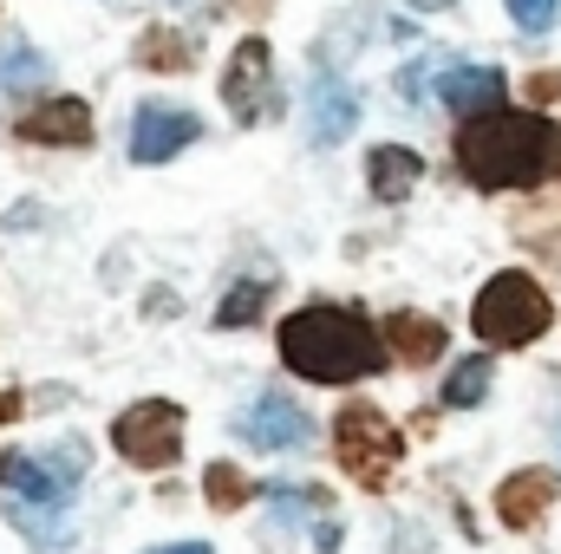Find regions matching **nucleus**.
Listing matches in <instances>:
<instances>
[{
	"mask_svg": "<svg viewBox=\"0 0 561 554\" xmlns=\"http://www.w3.org/2000/svg\"><path fill=\"white\" fill-rule=\"evenodd\" d=\"M196 138H203V125H196L190 112H176V105H144L138 118H131V163H170L176 150H190Z\"/></svg>",
	"mask_w": 561,
	"mask_h": 554,
	"instance_id": "obj_9",
	"label": "nucleus"
},
{
	"mask_svg": "<svg viewBox=\"0 0 561 554\" xmlns=\"http://www.w3.org/2000/svg\"><path fill=\"white\" fill-rule=\"evenodd\" d=\"M437 99L457 112V118H477V112H496L503 105V72L496 66H450Z\"/></svg>",
	"mask_w": 561,
	"mask_h": 554,
	"instance_id": "obj_13",
	"label": "nucleus"
},
{
	"mask_svg": "<svg viewBox=\"0 0 561 554\" xmlns=\"http://www.w3.org/2000/svg\"><path fill=\"white\" fill-rule=\"evenodd\" d=\"M203 496H209L216 509H242V503L255 496V483H249L236 463H209V470H203Z\"/></svg>",
	"mask_w": 561,
	"mask_h": 554,
	"instance_id": "obj_18",
	"label": "nucleus"
},
{
	"mask_svg": "<svg viewBox=\"0 0 561 554\" xmlns=\"http://www.w3.org/2000/svg\"><path fill=\"white\" fill-rule=\"evenodd\" d=\"M333 450H340V470L359 483V489H386L399 457H405V430L379 405H346L333 424Z\"/></svg>",
	"mask_w": 561,
	"mask_h": 554,
	"instance_id": "obj_4",
	"label": "nucleus"
},
{
	"mask_svg": "<svg viewBox=\"0 0 561 554\" xmlns=\"http://www.w3.org/2000/svg\"><path fill=\"white\" fill-rule=\"evenodd\" d=\"M386 359H392V353H386V333H379L366 313H353V307L320 300V307H300V313L280 320V366H287L294 379L353 385V379L386 372Z\"/></svg>",
	"mask_w": 561,
	"mask_h": 554,
	"instance_id": "obj_2",
	"label": "nucleus"
},
{
	"mask_svg": "<svg viewBox=\"0 0 561 554\" xmlns=\"http://www.w3.org/2000/svg\"><path fill=\"white\" fill-rule=\"evenodd\" d=\"M150 554H216L209 542H170V549H150Z\"/></svg>",
	"mask_w": 561,
	"mask_h": 554,
	"instance_id": "obj_22",
	"label": "nucleus"
},
{
	"mask_svg": "<svg viewBox=\"0 0 561 554\" xmlns=\"http://www.w3.org/2000/svg\"><path fill=\"white\" fill-rule=\"evenodd\" d=\"M556 496H561L556 470H516V476L496 489V516H503L510 529H536V522L556 509Z\"/></svg>",
	"mask_w": 561,
	"mask_h": 554,
	"instance_id": "obj_11",
	"label": "nucleus"
},
{
	"mask_svg": "<svg viewBox=\"0 0 561 554\" xmlns=\"http://www.w3.org/2000/svg\"><path fill=\"white\" fill-rule=\"evenodd\" d=\"M268 293H275V280H236V287H229V300L216 307V326H222V333H236V326H249V320H262V307H268Z\"/></svg>",
	"mask_w": 561,
	"mask_h": 554,
	"instance_id": "obj_16",
	"label": "nucleus"
},
{
	"mask_svg": "<svg viewBox=\"0 0 561 554\" xmlns=\"http://www.w3.org/2000/svg\"><path fill=\"white\" fill-rule=\"evenodd\" d=\"M138 59L157 66V72H183V66H190V39H176V33H144Z\"/></svg>",
	"mask_w": 561,
	"mask_h": 554,
	"instance_id": "obj_20",
	"label": "nucleus"
},
{
	"mask_svg": "<svg viewBox=\"0 0 561 554\" xmlns=\"http://www.w3.org/2000/svg\"><path fill=\"white\" fill-rule=\"evenodd\" d=\"M549 326H556V307H549V293L529 275L483 280V293H477V307H470V333H477L483 346H529V339H542Z\"/></svg>",
	"mask_w": 561,
	"mask_h": 554,
	"instance_id": "obj_3",
	"label": "nucleus"
},
{
	"mask_svg": "<svg viewBox=\"0 0 561 554\" xmlns=\"http://www.w3.org/2000/svg\"><path fill=\"white\" fill-rule=\"evenodd\" d=\"M79 443H59L53 457H26V450H0V496L20 503V509H39V516H59L79 489Z\"/></svg>",
	"mask_w": 561,
	"mask_h": 554,
	"instance_id": "obj_5",
	"label": "nucleus"
},
{
	"mask_svg": "<svg viewBox=\"0 0 561 554\" xmlns=\"http://www.w3.org/2000/svg\"><path fill=\"white\" fill-rule=\"evenodd\" d=\"M483 392H490V359H483V353H470L463 366H450V379H444V405H450V412L483 405Z\"/></svg>",
	"mask_w": 561,
	"mask_h": 554,
	"instance_id": "obj_17",
	"label": "nucleus"
},
{
	"mask_svg": "<svg viewBox=\"0 0 561 554\" xmlns=\"http://www.w3.org/2000/svg\"><path fill=\"white\" fill-rule=\"evenodd\" d=\"M33 85H46V59L33 46L0 53V92H33Z\"/></svg>",
	"mask_w": 561,
	"mask_h": 554,
	"instance_id": "obj_19",
	"label": "nucleus"
},
{
	"mask_svg": "<svg viewBox=\"0 0 561 554\" xmlns=\"http://www.w3.org/2000/svg\"><path fill=\"white\" fill-rule=\"evenodd\" d=\"M20 138L26 143H53V150H72V143H92V112L85 99H46L20 118Z\"/></svg>",
	"mask_w": 561,
	"mask_h": 554,
	"instance_id": "obj_12",
	"label": "nucleus"
},
{
	"mask_svg": "<svg viewBox=\"0 0 561 554\" xmlns=\"http://www.w3.org/2000/svg\"><path fill=\"white\" fill-rule=\"evenodd\" d=\"M353 125H359V92L340 72H313L307 79V138L333 150L340 138H353Z\"/></svg>",
	"mask_w": 561,
	"mask_h": 554,
	"instance_id": "obj_8",
	"label": "nucleus"
},
{
	"mask_svg": "<svg viewBox=\"0 0 561 554\" xmlns=\"http://www.w3.org/2000/svg\"><path fill=\"white\" fill-rule=\"evenodd\" d=\"M419 176H424V157L405 150V143H379V150L366 157V183H373L379 203H405V196L419 189Z\"/></svg>",
	"mask_w": 561,
	"mask_h": 554,
	"instance_id": "obj_14",
	"label": "nucleus"
},
{
	"mask_svg": "<svg viewBox=\"0 0 561 554\" xmlns=\"http://www.w3.org/2000/svg\"><path fill=\"white\" fill-rule=\"evenodd\" d=\"M112 443L138 470H170L183 457V412L170 399H138V405H125L112 417Z\"/></svg>",
	"mask_w": 561,
	"mask_h": 554,
	"instance_id": "obj_6",
	"label": "nucleus"
},
{
	"mask_svg": "<svg viewBox=\"0 0 561 554\" xmlns=\"http://www.w3.org/2000/svg\"><path fill=\"white\" fill-rule=\"evenodd\" d=\"M236 437L255 443V450H307L313 424H307V412H300L287 392H262L249 412L236 417Z\"/></svg>",
	"mask_w": 561,
	"mask_h": 554,
	"instance_id": "obj_7",
	"label": "nucleus"
},
{
	"mask_svg": "<svg viewBox=\"0 0 561 554\" xmlns=\"http://www.w3.org/2000/svg\"><path fill=\"white\" fill-rule=\"evenodd\" d=\"M412 7H444V0H412Z\"/></svg>",
	"mask_w": 561,
	"mask_h": 554,
	"instance_id": "obj_24",
	"label": "nucleus"
},
{
	"mask_svg": "<svg viewBox=\"0 0 561 554\" xmlns=\"http://www.w3.org/2000/svg\"><path fill=\"white\" fill-rule=\"evenodd\" d=\"M561 13V0H510V20L523 26V33H549Z\"/></svg>",
	"mask_w": 561,
	"mask_h": 554,
	"instance_id": "obj_21",
	"label": "nucleus"
},
{
	"mask_svg": "<svg viewBox=\"0 0 561 554\" xmlns=\"http://www.w3.org/2000/svg\"><path fill=\"white\" fill-rule=\"evenodd\" d=\"M386 353H399L412 366H431V359H444V326L424 320V313H392L386 320Z\"/></svg>",
	"mask_w": 561,
	"mask_h": 554,
	"instance_id": "obj_15",
	"label": "nucleus"
},
{
	"mask_svg": "<svg viewBox=\"0 0 561 554\" xmlns=\"http://www.w3.org/2000/svg\"><path fill=\"white\" fill-rule=\"evenodd\" d=\"M13 412H20V399H0V417H13Z\"/></svg>",
	"mask_w": 561,
	"mask_h": 554,
	"instance_id": "obj_23",
	"label": "nucleus"
},
{
	"mask_svg": "<svg viewBox=\"0 0 561 554\" xmlns=\"http://www.w3.org/2000/svg\"><path fill=\"white\" fill-rule=\"evenodd\" d=\"M457 170L477 189H536L561 170V125L542 112H477L457 131Z\"/></svg>",
	"mask_w": 561,
	"mask_h": 554,
	"instance_id": "obj_1",
	"label": "nucleus"
},
{
	"mask_svg": "<svg viewBox=\"0 0 561 554\" xmlns=\"http://www.w3.org/2000/svg\"><path fill=\"white\" fill-rule=\"evenodd\" d=\"M268 79H275V59H268V39H242L236 59H229V79H222V99L242 125H255L268 112Z\"/></svg>",
	"mask_w": 561,
	"mask_h": 554,
	"instance_id": "obj_10",
	"label": "nucleus"
}]
</instances>
